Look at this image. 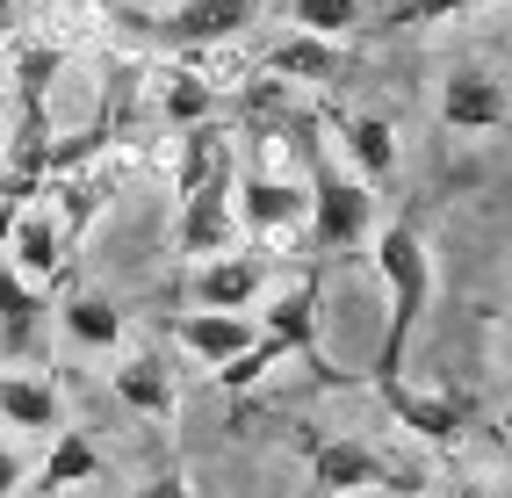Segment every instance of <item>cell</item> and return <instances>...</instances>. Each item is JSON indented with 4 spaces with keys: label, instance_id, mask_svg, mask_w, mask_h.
<instances>
[{
    "label": "cell",
    "instance_id": "obj_1",
    "mask_svg": "<svg viewBox=\"0 0 512 498\" xmlns=\"http://www.w3.org/2000/svg\"><path fill=\"white\" fill-rule=\"evenodd\" d=\"M282 130H289L296 152H303V203H311V210H303V224H311L318 253H361V246H368V231H375V188H361L347 166L332 159L318 116L289 109ZM282 130H275V138H282Z\"/></svg>",
    "mask_w": 512,
    "mask_h": 498
},
{
    "label": "cell",
    "instance_id": "obj_2",
    "mask_svg": "<svg viewBox=\"0 0 512 498\" xmlns=\"http://www.w3.org/2000/svg\"><path fill=\"white\" fill-rule=\"evenodd\" d=\"M368 260H375L383 296H390V325H383V347H375L368 376H404V347H412V332L426 318V296H433V260H426V239L412 224L368 231Z\"/></svg>",
    "mask_w": 512,
    "mask_h": 498
},
{
    "label": "cell",
    "instance_id": "obj_3",
    "mask_svg": "<svg viewBox=\"0 0 512 498\" xmlns=\"http://www.w3.org/2000/svg\"><path fill=\"white\" fill-rule=\"evenodd\" d=\"M296 448L311 455V477L325 498H347V491H419V470H404L397 455L368 448L354 434H311V426H296Z\"/></svg>",
    "mask_w": 512,
    "mask_h": 498
},
{
    "label": "cell",
    "instance_id": "obj_4",
    "mask_svg": "<svg viewBox=\"0 0 512 498\" xmlns=\"http://www.w3.org/2000/svg\"><path fill=\"white\" fill-rule=\"evenodd\" d=\"M368 390L383 397V412L404 426V434H419L426 448H462L469 441V419L476 405L455 390H419V383H404V376H368Z\"/></svg>",
    "mask_w": 512,
    "mask_h": 498
},
{
    "label": "cell",
    "instance_id": "obj_5",
    "mask_svg": "<svg viewBox=\"0 0 512 498\" xmlns=\"http://www.w3.org/2000/svg\"><path fill=\"white\" fill-rule=\"evenodd\" d=\"M231 181H238V159H224L217 174H202L188 195H181V217H174V253L188 260H217V253H231V239H238V217H231Z\"/></svg>",
    "mask_w": 512,
    "mask_h": 498
},
{
    "label": "cell",
    "instance_id": "obj_6",
    "mask_svg": "<svg viewBox=\"0 0 512 498\" xmlns=\"http://www.w3.org/2000/svg\"><path fill=\"white\" fill-rule=\"evenodd\" d=\"M505 116H512V94L498 80V65L469 58V65L440 73V123H448L455 138H491V130H505Z\"/></svg>",
    "mask_w": 512,
    "mask_h": 498
},
{
    "label": "cell",
    "instance_id": "obj_7",
    "mask_svg": "<svg viewBox=\"0 0 512 498\" xmlns=\"http://www.w3.org/2000/svg\"><path fill=\"white\" fill-rule=\"evenodd\" d=\"M267 289H275V260L267 253H238L231 246V253L188 268V304L195 311H253Z\"/></svg>",
    "mask_w": 512,
    "mask_h": 498
},
{
    "label": "cell",
    "instance_id": "obj_8",
    "mask_svg": "<svg viewBox=\"0 0 512 498\" xmlns=\"http://www.w3.org/2000/svg\"><path fill=\"white\" fill-rule=\"evenodd\" d=\"M303 188L282 181V174H267V166H246V174L231 181V217L260 231V239H289V231H303Z\"/></svg>",
    "mask_w": 512,
    "mask_h": 498
},
{
    "label": "cell",
    "instance_id": "obj_9",
    "mask_svg": "<svg viewBox=\"0 0 512 498\" xmlns=\"http://www.w3.org/2000/svg\"><path fill=\"white\" fill-rule=\"evenodd\" d=\"M260 15V0H181V8L152 15V37L174 44V51H202V44H231L246 37Z\"/></svg>",
    "mask_w": 512,
    "mask_h": 498
},
{
    "label": "cell",
    "instance_id": "obj_10",
    "mask_svg": "<svg viewBox=\"0 0 512 498\" xmlns=\"http://www.w3.org/2000/svg\"><path fill=\"white\" fill-rule=\"evenodd\" d=\"M109 383H116V397L138 419H174L181 412V383H174V369H166L159 347H123L116 369H109Z\"/></svg>",
    "mask_w": 512,
    "mask_h": 498
},
{
    "label": "cell",
    "instance_id": "obj_11",
    "mask_svg": "<svg viewBox=\"0 0 512 498\" xmlns=\"http://www.w3.org/2000/svg\"><path fill=\"white\" fill-rule=\"evenodd\" d=\"M275 87H339L354 73V58L339 51L332 37H303V29H289V37L267 51V65H260Z\"/></svg>",
    "mask_w": 512,
    "mask_h": 498
},
{
    "label": "cell",
    "instance_id": "obj_12",
    "mask_svg": "<svg viewBox=\"0 0 512 498\" xmlns=\"http://www.w3.org/2000/svg\"><path fill=\"white\" fill-rule=\"evenodd\" d=\"M44 318H51L44 289L22 282L8 268V253H0V354H8V361H37L44 354Z\"/></svg>",
    "mask_w": 512,
    "mask_h": 498
},
{
    "label": "cell",
    "instance_id": "obj_13",
    "mask_svg": "<svg viewBox=\"0 0 512 498\" xmlns=\"http://www.w3.org/2000/svg\"><path fill=\"white\" fill-rule=\"evenodd\" d=\"M166 332H174L202 369H224L231 354H246V347L260 340V325H253L246 311H174V318H166Z\"/></svg>",
    "mask_w": 512,
    "mask_h": 498
},
{
    "label": "cell",
    "instance_id": "obj_14",
    "mask_svg": "<svg viewBox=\"0 0 512 498\" xmlns=\"http://www.w3.org/2000/svg\"><path fill=\"white\" fill-rule=\"evenodd\" d=\"M267 340H275L282 354H296V361H311L318 369V383H332V369H325V354H318V282H303V289H289L267 318H253Z\"/></svg>",
    "mask_w": 512,
    "mask_h": 498
},
{
    "label": "cell",
    "instance_id": "obj_15",
    "mask_svg": "<svg viewBox=\"0 0 512 498\" xmlns=\"http://www.w3.org/2000/svg\"><path fill=\"white\" fill-rule=\"evenodd\" d=\"M339 152L354 159L361 188H390L397 181V123L390 116H339Z\"/></svg>",
    "mask_w": 512,
    "mask_h": 498
},
{
    "label": "cell",
    "instance_id": "obj_16",
    "mask_svg": "<svg viewBox=\"0 0 512 498\" xmlns=\"http://www.w3.org/2000/svg\"><path fill=\"white\" fill-rule=\"evenodd\" d=\"M0 426H22V434H51V426H65V397L51 376H0Z\"/></svg>",
    "mask_w": 512,
    "mask_h": 498
},
{
    "label": "cell",
    "instance_id": "obj_17",
    "mask_svg": "<svg viewBox=\"0 0 512 498\" xmlns=\"http://www.w3.org/2000/svg\"><path fill=\"white\" fill-rule=\"evenodd\" d=\"M58 318H65V340L87 347V354H116V347H123V332H130L123 304H109V296H94V289H73Z\"/></svg>",
    "mask_w": 512,
    "mask_h": 498
},
{
    "label": "cell",
    "instance_id": "obj_18",
    "mask_svg": "<svg viewBox=\"0 0 512 498\" xmlns=\"http://www.w3.org/2000/svg\"><path fill=\"white\" fill-rule=\"evenodd\" d=\"M94 477H101V448L80 434V426H58V441H51L44 470H37L44 498H51V491H73V484H94Z\"/></svg>",
    "mask_w": 512,
    "mask_h": 498
},
{
    "label": "cell",
    "instance_id": "obj_19",
    "mask_svg": "<svg viewBox=\"0 0 512 498\" xmlns=\"http://www.w3.org/2000/svg\"><path fill=\"white\" fill-rule=\"evenodd\" d=\"M65 65V44H22L15 51V94H22V123H44V94Z\"/></svg>",
    "mask_w": 512,
    "mask_h": 498
},
{
    "label": "cell",
    "instance_id": "obj_20",
    "mask_svg": "<svg viewBox=\"0 0 512 498\" xmlns=\"http://www.w3.org/2000/svg\"><path fill=\"white\" fill-rule=\"evenodd\" d=\"M289 22L303 29V37H354V29L368 22V8H361V0H296V8H289Z\"/></svg>",
    "mask_w": 512,
    "mask_h": 498
},
{
    "label": "cell",
    "instance_id": "obj_21",
    "mask_svg": "<svg viewBox=\"0 0 512 498\" xmlns=\"http://www.w3.org/2000/svg\"><path fill=\"white\" fill-rule=\"evenodd\" d=\"M217 116V87L202 73H166V123L188 130V123H210Z\"/></svg>",
    "mask_w": 512,
    "mask_h": 498
},
{
    "label": "cell",
    "instance_id": "obj_22",
    "mask_svg": "<svg viewBox=\"0 0 512 498\" xmlns=\"http://www.w3.org/2000/svg\"><path fill=\"white\" fill-rule=\"evenodd\" d=\"M275 361H289V354H282V347H275V340H267V332H260V340H253L246 354H231L224 369H210V376H217L224 390H246V383H260L267 369H275Z\"/></svg>",
    "mask_w": 512,
    "mask_h": 498
},
{
    "label": "cell",
    "instance_id": "obj_23",
    "mask_svg": "<svg viewBox=\"0 0 512 498\" xmlns=\"http://www.w3.org/2000/svg\"><path fill=\"white\" fill-rule=\"evenodd\" d=\"M462 8H484V0H397V22H433V15H462Z\"/></svg>",
    "mask_w": 512,
    "mask_h": 498
},
{
    "label": "cell",
    "instance_id": "obj_24",
    "mask_svg": "<svg viewBox=\"0 0 512 498\" xmlns=\"http://www.w3.org/2000/svg\"><path fill=\"white\" fill-rule=\"evenodd\" d=\"M138 498H188V477H181V470H166V477H152Z\"/></svg>",
    "mask_w": 512,
    "mask_h": 498
},
{
    "label": "cell",
    "instance_id": "obj_25",
    "mask_svg": "<svg viewBox=\"0 0 512 498\" xmlns=\"http://www.w3.org/2000/svg\"><path fill=\"white\" fill-rule=\"evenodd\" d=\"M15 491H22V455L0 448V498H15Z\"/></svg>",
    "mask_w": 512,
    "mask_h": 498
},
{
    "label": "cell",
    "instance_id": "obj_26",
    "mask_svg": "<svg viewBox=\"0 0 512 498\" xmlns=\"http://www.w3.org/2000/svg\"><path fill=\"white\" fill-rule=\"evenodd\" d=\"M448 498H505V491H498L491 477H455V484H448Z\"/></svg>",
    "mask_w": 512,
    "mask_h": 498
},
{
    "label": "cell",
    "instance_id": "obj_27",
    "mask_svg": "<svg viewBox=\"0 0 512 498\" xmlns=\"http://www.w3.org/2000/svg\"><path fill=\"white\" fill-rule=\"evenodd\" d=\"M51 498H58V491H51Z\"/></svg>",
    "mask_w": 512,
    "mask_h": 498
}]
</instances>
